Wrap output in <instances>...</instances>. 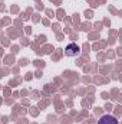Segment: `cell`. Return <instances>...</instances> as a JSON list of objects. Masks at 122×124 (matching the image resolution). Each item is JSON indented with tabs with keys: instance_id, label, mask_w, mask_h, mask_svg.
Returning a JSON list of instances; mask_svg holds the SVG:
<instances>
[{
	"instance_id": "7a4b0ae2",
	"label": "cell",
	"mask_w": 122,
	"mask_h": 124,
	"mask_svg": "<svg viewBox=\"0 0 122 124\" xmlns=\"http://www.w3.org/2000/svg\"><path fill=\"white\" fill-rule=\"evenodd\" d=\"M98 124H118V120L111 114H105V116H102L99 118Z\"/></svg>"
},
{
	"instance_id": "6da1fadb",
	"label": "cell",
	"mask_w": 122,
	"mask_h": 124,
	"mask_svg": "<svg viewBox=\"0 0 122 124\" xmlns=\"http://www.w3.org/2000/svg\"><path fill=\"white\" fill-rule=\"evenodd\" d=\"M66 56H79L81 55V48L76 43H69L65 49Z\"/></svg>"
}]
</instances>
